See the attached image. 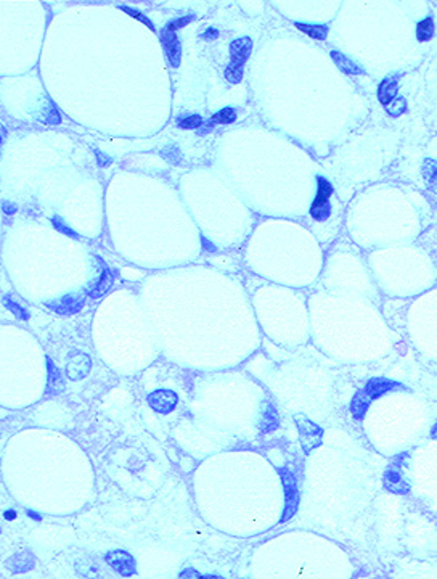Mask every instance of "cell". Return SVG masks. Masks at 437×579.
<instances>
[{
  "label": "cell",
  "instance_id": "1",
  "mask_svg": "<svg viewBox=\"0 0 437 579\" xmlns=\"http://www.w3.org/2000/svg\"><path fill=\"white\" fill-rule=\"evenodd\" d=\"M319 190L317 197H315L312 206H310V216L315 221H326L330 216V197L333 195V187L326 179L319 177Z\"/></svg>",
  "mask_w": 437,
  "mask_h": 579
},
{
  "label": "cell",
  "instance_id": "2",
  "mask_svg": "<svg viewBox=\"0 0 437 579\" xmlns=\"http://www.w3.org/2000/svg\"><path fill=\"white\" fill-rule=\"evenodd\" d=\"M177 402H178L177 394L169 390H157L148 396V404L151 406L153 410H156V412H160V414L172 412Z\"/></svg>",
  "mask_w": 437,
  "mask_h": 579
},
{
  "label": "cell",
  "instance_id": "3",
  "mask_svg": "<svg viewBox=\"0 0 437 579\" xmlns=\"http://www.w3.org/2000/svg\"><path fill=\"white\" fill-rule=\"evenodd\" d=\"M105 560L114 571H117L123 576H130V574L135 573V562H133L132 555H129L124 550L109 552V553H106Z\"/></svg>",
  "mask_w": 437,
  "mask_h": 579
},
{
  "label": "cell",
  "instance_id": "4",
  "mask_svg": "<svg viewBox=\"0 0 437 579\" xmlns=\"http://www.w3.org/2000/svg\"><path fill=\"white\" fill-rule=\"evenodd\" d=\"M252 50V41L249 37H240L230 44V65L235 68H241L246 63Z\"/></svg>",
  "mask_w": 437,
  "mask_h": 579
},
{
  "label": "cell",
  "instance_id": "5",
  "mask_svg": "<svg viewBox=\"0 0 437 579\" xmlns=\"http://www.w3.org/2000/svg\"><path fill=\"white\" fill-rule=\"evenodd\" d=\"M283 485H285V492H286V512L282 518V522H286L289 520L293 513L296 512L297 509V504H299V494H297V489L294 486V479L289 473L283 475Z\"/></svg>",
  "mask_w": 437,
  "mask_h": 579
},
{
  "label": "cell",
  "instance_id": "6",
  "mask_svg": "<svg viewBox=\"0 0 437 579\" xmlns=\"http://www.w3.org/2000/svg\"><path fill=\"white\" fill-rule=\"evenodd\" d=\"M161 44H163V48L166 52L169 63H171L172 66H178L180 65V42L177 39V35L163 31L161 32Z\"/></svg>",
  "mask_w": 437,
  "mask_h": 579
},
{
  "label": "cell",
  "instance_id": "7",
  "mask_svg": "<svg viewBox=\"0 0 437 579\" xmlns=\"http://www.w3.org/2000/svg\"><path fill=\"white\" fill-rule=\"evenodd\" d=\"M397 96V84L394 79H384L378 89V100L383 106H389Z\"/></svg>",
  "mask_w": 437,
  "mask_h": 579
},
{
  "label": "cell",
  "instance_id": "8",
  "mask_svg": "<svg viewBox=\"0 0 437 579\" xmlns=\"http://www.w3.org/2000/svg\"><path fill=\"white\" fill-rule=\"evenodd\" d=\"M392 388H395V384H394V383L386 381V380H381V378H380V380H371V381L367 384L365 393L368 394L370 399H373V397L383 396L384 393L391 391Z\"/></svg>",
  "mask_w": 437,
  "mask_h": 579
},
{
  "label": "cell",
  "instance_id": "9",
  "mask_svg": "<svg viewBox=\"0 0 437 579\" xmlns=\"http://www.w3.org/2000/svg\"><path fill=\"white\" fill-rule=\"evenodd\" d=\"M82 303H84V299L81 298V299H77V298H74V296H66V298H63L62 299V303H59V306H52V304H48L50 306L52 309H55L56 312H59V314H74V312H77L81 307H82Z\"/></svg>",
  "mask_w": 437,
  "mask_h": 579
},
{
  "label": "cell",
  "instance_id": "10",
  "mask_svg": "<svg viewBox=\"0 0 437 579\" xmlns=\"http://www.w3.org/2000/svg\"><path fill=\"white\" fill-rule=\"evenodd\" d=\"M368 401H370V397H368V394H367L365 391H363V393L359 391V393L355 394L354 399H352L350 412H352V415H354L357 420H360V418L363 417V414H365L367 406H368Z\"/></svg>",
  "mask_w": 437,
  "mask_h": 579
},
{
  "label": "cell",
  "instance_id": "11",
  "mask_svg": "<svg viewBox=\"0 0 437 579\" xmlns=\"http://www.w3.org/2000/svg\"><path fill=\"white\" fill-rule=\"evenodd\" d=\"M296 28L299 31H302L304 34H307L309 37L312 39H317V41H323L326 37V32H328V28L326 26H322V24H304V23H296Z\"/></svg>",
  "mask_w": 437,
  "mask_h": 579
},
{
  "label": "cell",
  "instance_id": "12",
  "mask_svg": "<svg viewBox=\"0 0 437 579\" xmlns=\"http://www.w3.org/2000/svg\"><path fill=\"white\" fill-rule=\"evenodd\" d=\"M331 58L334 60V63L337 65V68L341 69V71H344V72H347V74H360V72H362V69L355 63H352L349 58L343 56L341 53L333 52Z\"/></svg>",
  "mask_w": 437,
  "mask_h": 579
},
{
  "label": "cell",
  "instance_id": "13",
  "mask_svg": "<svg viewBox=\"0 0 437 579\" xmlns=\"http://www.w3.org/2000/svg\"><path fill=\"white\" fill-rule=\"evenodd\" d=\"M111 283H113V275H111V272H109V271H103V274H102V277H100V280L96 282V285H95V288H93V292H89V295L93 296V298H98V296H102L103 293H106L109 288H111Z\"/></svg>",
  "mask_w": 437,
  "mask_h": 579
},
{
  "label": "cell",
  "instance_id": "14",
  "mask_svg": "<svg viewBox=\"0 0 437 579\" xmlns=\"http://www.w3.org/2000/svg\"><path fill=\"white\" fill-rule=\"evenodd\" d=\"M432 34H434V23H432L431 18H426V20H423V21L418 23V26H416V37H418L420 42L429 41L432 37Z\"/></svg>",
  "mask_w": 437,
  "mask_h": 579
},
{
  "label": "cell",
  "instance_id": "15",
  "mask_svg": "<svg viewBox=\"0 0 437 579\" xmlns=\"http://www.w3.org/2000/svg\"><path fill=\"white\" fill-rule=\"evenodd\" d=\"M235 119H236V111L233 110V108L227 106V108H224V110H221L212 116L211 124H232V123H235Z\"/></svg>",
  "mask_w": 437,
  "mask_h": 579
},
{
  "label": "cell",
  "instance_id": "16",
  "mask_svg": "<svg viewBox=\"0 0 437 579\" xmlns=\"http://www.w3.org/2000/svg\"><path fill=\"white\" fill-rule=\"evenodd\" d=\"M177 126L182 129H198L203 126V119L198 114H191L187 118H178L177 119Z\"/></svg>",
  "mask_w": 437,
  "mask_h": 579
},
{
  "label": "cell",
  "instance_id": "17",
  "mask_svg": "<svg viewBox=\"0 0 437 579\" xmlns=\"http://www.w3.org/2000/svg\"><path fill=\"white\" fill-rule=\"evenodd\" d=\"M119 8L123 10V11H126V13L129 15V16H132V18H135L137 21H140V23H143L145 26H148L151 31H154V26H153V23H151V20H148L147 16H145L142 11H138V10H135V8H130V7H127V5H119Z\"/></svg>",
  "mask_w": 437,
  "mask_h": 579
},
{
  "label": "cell",
  "instance_id": "18",
  "mask_svg": "<svg viewBox=\"0 0 437 579\" xmlns=\"http://www.w3.org/2000/svg\"><path fill=\"white\" fill-rule=\"evenodd\" d=\"M193 20H195V16H193V15H188V16H184V18L174 20V21H171V23H169L167 26L164 28V32H171V34H175V31H178L180 28L187 26V24H188L190 21H193Z\"/></svg>",
  "mask_w": 437,
  "mask_h": 579
},
{
  "label": "cell",
  "instance_id": "19",
  "mask_svg": "<svg viewBox=\"0 0 437 579\" xmlns=\"http://www.w3.org/2000/svg\"><path fill=\"white\" fill-rule=\"evenodd\" d=\"M243 78V69L241 68H235L232 65H228L225 68V79L230 82V84H238Z\"/></svg>",
  "mask_w": 437,
  "mask_h": 579
},
{
  "label": "cell",
  "instance_id": "20",
  "mask_svg": "<svg viewBox=\"0 0 437 579\" xmlns=\"http://www.w3.org/2000/svg\"><path fill=\"white\" fill-rule=\"evenodd\" d=\"M424 177L428 179V182H429L431 187H437V164L428 163L426 174H424Z\"/></svg>",
  "mask_w": 437,
  "mask_h": 579
},
{
  "label": "cell",
  "instance_id": "21",
  "mask_svg": "<svg viewBox=\"0 0 437 579\" xmlns=\"http://www.w3.org/2000/svg\"><path fill=\"white\" fill-rule=\"evenodd\" d=\"M5 304H7V307H8V309H10L11 312L18 314V316H19L21 319H28V317H29V314H28L26 311H24L23 307H19V306H18L16 303L13 304V303H10V301L7 299V303H5Z\"/></svg>",
  "mask_w": 437,
  "mask_h": 579
},
{
  "label": "cell",
  "instance_id": "22",
  "mask_svg": "<svg viewBox=\"0 0 437 579\" xmlns=\"http://www.w3.org/2000/svg\"><path fill=\"white\" fill-rule=\"evenodd\" d=\"M47 123L48 124H59V121H62V118H59V113H58V110L55 106H52L50 108V111H48V116H47Z\"/></svg>",
  "mask_w": 437,
  "mask_h": 579
},
{
  "label": "cell",
  "instance_id": "23",
  "mask_svg": "<svg viewBox=\"0 0 437 579\" xmlns=\"http://www.w3.org/2000/svg\"><path fill=\"white\" fill-rule=\"evenodd\" d=\"M52 222H53V225H55V228H58L59 232H63V234H68V235H71V237H76V234L71 230V228H68L62 221L58 219V217H53L52 219Z\"/></svg>",
  "mask_w": 437,
  "mask_h": 579
},
{
  "label": "cell",
  "instance_id": "24",
  "mask_svg": "<svg viewBox=\"0 0 437 579\" xmlns=\"http://www.w3.org/2000/svg\"><path fill=\"white\" fill-rule=\"evenodd\" d=\"M95 155H96V158H98V164H100V166H106V164H109V158H108V156H105L100 150H95Z\"/></svg>",
  "mask_w": 437,
  "mask_h": 579
},
{
  "label": "cell",
  "instance_id": "25",
  "mask_svg": "<svg viewBox=\"0 0 437 579\" xmlns=\"http://www.w3.org/2000/svg\"><path fill=\"white\" fill-rule=\"evenodd\" d=\"M4 211H5V214H13L15 211H16V206L15 204H11V203H8V201H4Z\"/></svg>",
  "mask_w": 437,
  "mask_h": 579
},
{
  "label": "cell",
  "instance_id": "26",
  "mask_svg": "<svg viewBox=\"0 0 437 579\" xmlns=\"http://www.w3.org/2000/svg\"><path fill=\"white\" fill-rule=\"evenodd\" d=\"M203 37L204 39H215L217 37V29H214V28L206 29V32L203 34Z\"/></svg>",
  "mask_w": 437,
  "mask_h": 579
},
{
  "label": "cell",
  "instance_id": "27",
  "mask_svg": "<svg viewBox=\"0 0 437 579\" xmlns=\"http://www.w3.org/2000/svg\"><path fill=\"white\" fill-rule=\"evenodd\" d=\"M201 241H203V248H204V249H209V251H215V248H214V246H212V245L209 243V241H208V240H206V238H204V237H201Z\"/></svg>",
  "mask_w": 437,
  "mask_h": 579
},
{
  "label": "cell",
  "instance_id": "28",
  "mask_svg": "<svg viewBox=\"0 0 437 579\" xmlns=\"http://www.w3.org/2000/svg\"><path fill=\"white\" fill-rule=\"evenodd\" d=\"M5 518H7V520H13V518H16V513L15 512H7Z\"/></svg>",
  "mask_w": 437,
  "mask_h": 579
},
{
  "label": "cell",
  "instance_id": "29",
  "mask_svg": "<svg viewBox=\"0 0 437 579\" xmlns=\"http://www.w3.org/2000/svg\"><path fill=\"white\" fill-rule=\"evenodd\" d=\"M28 515H29V516H32V518H34V520H37V522H41V516H39V515H35L34 512H28Z\"/></svg>",
  "mask_w": 437,
  "mask_h": 579
}]
</instances>
